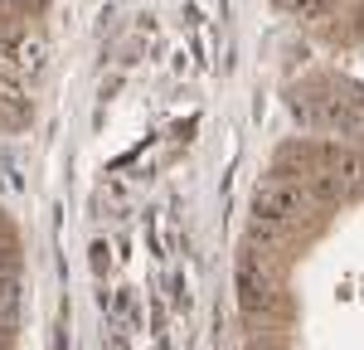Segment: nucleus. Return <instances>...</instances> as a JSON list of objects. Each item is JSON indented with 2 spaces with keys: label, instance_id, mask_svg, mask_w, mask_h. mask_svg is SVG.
<instances>
[{
  "label": "nucleus",
  "instance_id": "obj_1",
  "mask_svg": "<svg viewBox=\"0 0 364 350\" xmlns=\"http://www.w3.org/2000/svg\"><path fill=\"white\" fill-rule=\"evenodd\" d=\"M306 209H311L306 190L291 185V180H277V175H267L257 185V195H252V219H267V224H282V229L296 224Z\"/></svg>",
  "mask_w": 364,
  "mask_h": 350
},
{
  "label": "nucleus",
  "instance_id": "obj_2",
  "mask_svg": "<svg viewBox=\"0 0 364 350\" xmlns=\"http://www.w3.org/2000/svg\"><path fill=\"white\" fill-rule=\"evenodd\" d=\"M238 302H243L248 317H257V312L272 307V282H267V272L257 267V248H248L243 262H238Z\"/></svg>",
  "mask_w": 364,
  "mask_h": 350
},
{
  "label": "nucleus",
  "instance_id": "obj_3",
  "mask_svg": "<svg viewBox=\"0 0 364 350\" xmlns=\"http://www.w3.org/2000/svg\"><path fill=\"white\" fill-rule=\"evenodd\" d=\"M321 122H331L340 132H360L364 127V97H326V107H321Z\"/></svg>",
  "mask_w": 364,
  "mask_h": 350
},
{
  "label": "nucleus",
  "instance_id": "obj_4",
  "mask_svg": "<svg viewBox=\"0 0 364 350\" xmlns=\"http://www.w3.org/2000/svg\"><path fill=\"white\" fill-rule=\"evenodd\" d=\"M20 63H29V68H39V44H20Z\"/></svg>",
  "mask_w": 364,
  "mask_h": 350
},
{
  "label": "nucleus",
  "instance_id": "obj_5",
  "mask_svg": "<svg viewBox=\"0 0 364 350\" xmlns=\"http://www.w3.org/2000/svg\"><path fill=\"white\" fill-rule=\"evenodd\" d=\"M92 267H97V272L107 267V243H92Z\"/></svg>",
  "mask_w": 364,
  "mask_h": 350
},
{
  "label": "nucleus",
  "instance_id": "obj_6",
  "mask_svg": "<svg viewBox=\"0 0 364 350\" xmlns=\"http://www.w3.org/2000/svg\"><path fill=\"white\" fill-rule=\"evenodd\" d=\"M248 350H277V346H272V341H252Z\"/></svg>",
  "mask_w": 364,
  "mask_h": 350
},
{
  "label": "nucleus",
  "instance_id": "obj_7",
  "mask_svg": "<svg viewBox=\"0 0 364 350\" xmlns=\"http://www.w3.org/2000/svg\"><path fill=\"white\" fill-rule=\"evenodd\" d=\"M5 346H10V336H5V331H0V350H5Z\"/></svg>",
  "mask_w": 364,
  "mask_h": 350
}]
</instances>
